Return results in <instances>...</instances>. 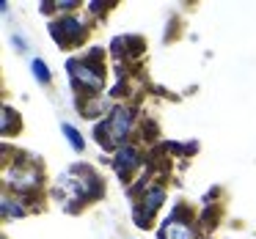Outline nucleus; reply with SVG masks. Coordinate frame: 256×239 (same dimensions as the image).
I'll return each instance as SVG.
<instances>
[{"label":"nucleus","instance_id":"nucleus-10","mask_svg":"<svg viewBox=\"0 0 256 239\" xmlns=\"http://www.w3.org/2000/svg\"><path fill=\"white\" fill-rule=\"evenodd\" d=\"M22 215H25V209L17 204V201L12 204V198H3V217H6V220L8 217H22Z\"/></svg>","mask_w":256,"mask_h":239},{"label":"nucleus","instance_id":"nucleus-8","mask_svg":"<svg viewBox=\"0 0 256 239\" xmlns=\"http://www.w3.org/2000/svg\"><path fill=\"white\" fill-rule=\"evenodd\" d=\"M30 69H34V77L39 80L42 85H50V72H47V63L42 58H34L30 61Z\"/></svg>","mask_w":256,"mask_h":239},{"label":"nucleus","instance_id":"nucleus-6","mask_svg":"<svg viewBox=\"0 0 256 239\" xmlns=\"http://www.w3.org/2000/svg\"><path fill=\"white\" fill-rule=\"evenodd\" d=\"M138 162H140L138 151L130 149V146H124V149H118V154H116V160H113V165H116V173H118V176H127L132 168H138Z\"/></svg>","mask_w":256,"mask_h":239},{"label":"nucleus","instance_id":"nucleus-4","mask_svg":"<svg viewBox=\"0 0 256 239\" xmlns=\"http://www.w3.org/2000/svg\"><path fill=\"white\" fill-rule=\"evenodd\" d=\"M6 184L14 187V193H28V190L39 187V173L36 168H14V171L6 173Z\"/></svg>","mask_w":256,"mask_h":239},{"label":"nucleus","instance_id":"nucleus-9","mask_svg":"<svg viewBox=\"0 0 256 239\" xmlns=\"http://www.w3.org/2000/svg\"><path fill=\"white\" fill-rule=\"evenodd\" d=\"M64 135H66V140H69V146H72L74 151H83L86 149V143H83V138H80V132L72 127V124H64Z\"/></svg>","mask_w":256,"mask_h":239},{"label":"nucleus","instance_id":"nucleus-3","mask_svg":"<svg viewBox=\"0 0 256 239\" xmlns=\"http://www.w3.org/2000/svg\"><path fill=\"white\" fill-rule=\"evenodd\" d=\"M69 72H72L74 83H80L83 88H91V91L102 88V72H96L86 61H69Z\"/></svg>","mask_w":256,"mask_h":239},{"label":"nucleus","instance_id":"nucleus-11","mask_svg":"<svg viewBox=\"0 0 256 239\" xmlns=\"http://www.w3.org/2000/svg\"><path fill=\"white\" fill-rule=\"evenodd\" d=\"M8 127H12V110L3 107V132H8Z\"/></svg>","mask_w":256,"mask_h":239},{"label":"nucleus","instance_id":"nucleus-2","mask_svg":"<svg viewBox=\"0 0 256 239\" xmlns=\"http://www.w3.org/2000/svg\"><path fill=\"white\" fill-rule=\"evenodd\" d=\"M130 127H132V113L127 107H116L110 113L102 127H96V140L102 146H113V143H122L124 138L130 135Z\"/></svg>","mask_w":256,"mask_h":239},{"label":"nucleus","instance_id":"nucleus-1","mask_svg":"<svg viewBox=\"0 0 256 239\" xmlns=\"http://www.w3.org/2000/svg\"><path fill=\"white\" fill-rule=\"evenodd\" d=\"M58 190L64 193L66 201H80V204H83V201L100 195V182H96V176L88 171V168H72V171H66L61 176Z\"/></svg>","mask_w":256,"mask_h":239},{"label":"nucleus","instance_id":"nucleus-12","mask_svg":"<svg viewBox=\"0 0 256 239\" xmlns=\"http://www.w3.org/2000/svg\"><path fill=\"white\" fill-rule=\"evenodd\" d=\"M12 41L17 44V50H20V52L25 50V41H22V36H20V33H14V39H12Z\"/></svg>","mask_w":256,"mask_h":239},{"label":"nucleus","instance_id":"nucleus-5","mask_svg":"<svg viewBox=\"0 0 256 239\" xmlns=\"http://www.w3.org/2000/svg\"><path fill=\"white\" fill-rule=\"evenodd\" d=\"M50 33H52V39L61 41V44H72V41L83 33V22L74 19V17H61L50 25Z\"/></svg>","mask_w":256,"mask_h":239},{"label":"nucleus","instance_id":"nucleus-7","mask_svg":"<svg viewBox=\"0 0 256 239\" xmlns=\"http://www.w3.org/2000/svg\"><path fill=\"white\" fill-rule=\"evenodd\" d=\"M160 239H193V231H190L188 223H179V220H166L162 226Z\"/></svg>","mask_w":256,"mask_h":239}]
</instances>
